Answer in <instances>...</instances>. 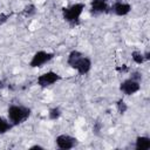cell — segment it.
I'll use <instances>...</instances> for the list:
<instances>
[{
	"instance_id": "cell-1",
	"label": "cell",
	"mask_w": 150,
	"mask_h": 150,
	"mask_svg": "<svg viewBox=\"0 0 150 150\" xmlns=\"http://www.w3.org/2000/svg\"><path fill=\"white\" fill-rule=\"evenodd\" d=\"M67 64L75 69L79 75H87L93 66L91 60L80 50H71L67 56Z\"/></svg>"
},
{
	"instance_id": "cell-2",
	"label": "cell",
	"mask_w": 150,
	"mask_h": 150,
	"mask_svg": "<svg viewBox=\"0 0 150 150\" xmlns=\"http://www.w3.org/2000/svg\"><path fill=\"white\" fill-rule=\"evenodd\" d=\"M32 115V109L23 104H11L7 108V118L13 127L25 123Z\"/></svg>"
},
{
	"instance_id": "cell-3",
	"label": "cell",
	"mask_w": 150,
	"mask_h": 150,
	"mask_svg": "<svg viewBox=\"0 0 150 150\" xmlns=\"http://www.w3.org/2000/svg\"><path fill=\"white\" fill-rule=\"evenodd\" d=\"M86 8V4L75 2L68 7L62 8V18L63 20L71 27H76L80 25V18Z\"/></svg>"
},
{
	"instance_id": "cell-4",
	"label": "cell",
	"mask_w": 150,
	"mask_h": 150,
	"mask_svg": "<svg viewBox=\"0 0 150 150\" xmlns=\"http://www.w3.org/2000/svg\"><path fill=\"white\" fill-rule=\"evenodd\" d=\"M55 57V53L47 52V50H38L34 53L29 61V67L30 68H41L46 63L50 62Z\"/></svg>"
},
{
	"instance_id": "cell-5",
	"label": "cell",
	"mask_w": 150,
	"mask_h": 150,
	"mask_svg": "<svg viewBox=\"0 0 150 150\" xmlns=\"http://www.w3.org/2000/svg\"><path fill=\"white\" fill-rule=\"evenodd\" d=\"M61 75L54 70H48L41 75L38 76L36 79V84L41 88H48L53 84H55L56 82L61 81Z\"/></svg>"
},
{
	"instance_id": "cell-6",
	"label": "cell",
	"mask_w": 150,
	"mask_h": 150,
	"mask_svg": "<svg viewBox=\"0 0 150 150\" xmlns=\"http://www.w3.org/2000/svg\"><path fill=\"white\" fill-rule=\"evenodd\" d=\"M79 144L76 137L70 136L68 134H60L55 137V145L60 150H70Z\"/></svg>"
},
{
	"instance_id": "cell-7",
	"label": "cell",
	"mask_w": 150,
	"mask_h": 150,
	"mask_svg": "<svg viewBox=\"0 0 150 150\" xmlns=\"http://www.w3.org/2000/svg\"><path fill=\"white\" fill-rule=\"evenodd\" d=\"M141 90V82L131 77L125 79L120 83V91L125 96H131Z\"/></svg>"
},
{
	"instance_id": "cell-8",
	"label": "cell",
	"mask_w": 150,
	"mask_h": 150,
	"mask_svg": "<svg viewBox=\"0 0 150 150\" xmlns=\"http://www.w3.org/2000/svg\"><path fill=\"white\" fill-rule=\"evenodd\" d=\"M109 0H91L89 6V12L94 16H98L101 14H107L110 12V6L108 4Z\"/></svg>"
},
{
	"instance_id": "cell-9",
	"label": "cell",
	"mask_w": 150,
	"mask_h": 150,
	"mask_svg": "<svg viewBox=\"0 0 150 150\" xmlns=\"http://www.w3.org/2000/svg\"><path fill=\"white\" fill-rule=\"evenodd\" d=\"M110 12L117 16H125L131 12V5L123 0H115L110 6Z\"/></svg>"
},
{
	"instance_id": "cell-10",
	"label": "cell",
	"mask_w": 150,
	"mask_h": 150,
	"mask_svg": "<svg viewBox=\"0 0 150 150\" xmlns=\"http://www.w3.org/2000/svg\"><path fill=\"white\" fill-rule=\"evenodd\" d=\"M135 149L136 150H149L150 149V137L149 136H137L135 139Z\"/></svg>"
},
{
	"instance_id": "cell-11",
	"label": "cell",
	"mask_w": 150,
	"mask_h": 150,
	"mask_svg": "<svg viewBox=\"0 0 150 150\" xmlns=\"http://www.w3.org/2000/svg\"><path fill=\"white\" fill-rule=\"evenodd\" d=\"M12 128H13V125L9 122V120L4 117V116H0V135H4L6 132H8Z\"/></svg>"
},
{
	"instance_id": "cell-12",
	"label": "cell",
	"mask_w": 150,
	"mask_h": 150,
	"mask_svg": "<svg viewBox=\"0 0 150 150\" xmlns=\"http://www.w3.org/2000/svg\"><path fill=\"white\" fill-rule=\"evenodd\" d=\"M131 59H132V61L136 64H143L144 62H146L145 56H144V53L141 52V50H134V52H131Z\"/></svg>"
},
{
	"instance_id": "cell-13",
	"label": "cell",
	"mask_w": 150,
	"mask_h": 150,
	"mask_svg": "<svg viewBox=\"0 0 150 150\" xmlns=\"http://www.w3.org/2000/svg\"><path fill=\"white\" fill-rule=\"evenodd\" d=\"M35 13H36V7H35L34 4H28V5H26V6L23 7L22 12H21V14H22L23 16H26V18H30V16L35 15Z\"/></svg>"
},
{
	"instance_id": "cell-14",
	"label": "cell",
	"mask_w": 150,
	"mask_h": 150,
	"mask_svg": "<svg viewBox=\"0 0 150 150\" xmlns=\"http://www.w3.org/2000/svg\"><path fill=\"white\" fill-rule=\"evenodd\" d=\"M61 115H62V110H61L60 107H53V108H50L49 111H48V118L52 120V121L59 120V118L61 117Z\"/></svg>"
},
{
	"instance_id": "cell-15",
	"label": "cell",
	"mask_w": 150,
	"mask_h": 150,
	"mask_svg": "<svg viewBox=\"0 0 150 150\" xmlns=\"http://www.w3.org/2000/svg\"><path fill=\"white\" fill-rule=\"evenodd\" d=\"M116 109H117V111H118L120 114H122V115L128 111V104L125 103V101H124L123 98H120V100L116 101Z\"/></svg>"
},
{
	"instance_id": "cell-16",
	"label": "cell",
	"mask_w": 150,
	"mask_h": 150,
	"mask_svg": "<svg viewBox=\"0 0 150 150\" xmlns=\"http://www.w3.org/2000/svg\"><path fill=\"white\" fill-rule=\"evenodd\" d=\"M11 18V13H0V26L5 25Z\"/></svg>"
},
{
	"instance_id": "cell-17",
	"label": "cell",
	"mask_w": 150,
	"mask_h": 150,
	"mask_svg": "<svg viewBox=\"0 0 150 150\" xmlns=\"http://www.w3.org/2000/svg\"><path fill=\"white\" fill-rule=\"evenodd\" d=\"M116 71L122 73V74H125V73H129L130 71V68L127 64H121V66H117L116 67Z\"/></svg>"
},
{
	"instance_id": "cell-18",
	"label": "cell",
	"mask_w": 150,
	"mask_h": 150,
	"mask_svg": "<svg viewBox=\"0 0 150 150\" xmlns=\"http://www.w3.org/2000/svg\"><path fill=\"white\" fill-rule=\"evenodd\" d=\"M101 129H102V123L101 122H98V121H96V122H94V127H93V131L96 134V135H98L100 134V131H101Z\"/></svg>"
},
{
	"instance_id": "cell-19",
	"label": "cell",
	"mask_w": 150,
	"mask_h": 150,
	"mask_svg": "<svg viewBox=\"0 0 150 150\" xmlns=\"http://www.w3.org/2000/svg\"><path fill=\"white\" fill-rule=\"evenodd\" d=\"M130 77H131V79H134V80H137V81H139V82H141V80H142V73H139V71H137V70L131 71V73H130Z\"/></svg>"
},
{
	"instance_id": "cell-20",
	"label": "cell",
	"mask_w": 150,
	"mask_h": 150,
	"mask_svg": "<svg viewBox=\"0 0 150 150\" xmlns=\"http://www.w3.org/2000/svg\"><path fill=\"white\" fill-rule=\"evenodd\" d=\"M29 149L30 150H34V149H45L42 145H39V144H34V145H32V146H29Z\"/></svg>"
},
{
	"instance_id": "cell-21",
	"label": "cell",
	"mask_w": 150,
	"mask_h": 150,
	"mask_svg": "<svg viewBox=\"0 0 150 150\" xmlns=\"http://www.w3.org/2000/svg\"><path fill=\"white\" fill-rule=\"evenodd\" d=\"M7 84L8 83H6L5 80H0V89H4L5 87H7Z\"/></svg>"
},
{
	"instance_id": "cell-22",
	"label": "cell",
	"mask_w": 150,
	"mask_h": 150,
	"mask_svg": "<svg viewBox=\"0 0 150 150\" xmlns=\"http://www.w3.org/2000/svg\"><path fill=\"white\" fill-rule=\"evenodd\" d=\"M144 56H145V60L149 61V60H150V52H149V50L144 52Z\"/></svg>"
}]
</instances>
